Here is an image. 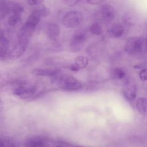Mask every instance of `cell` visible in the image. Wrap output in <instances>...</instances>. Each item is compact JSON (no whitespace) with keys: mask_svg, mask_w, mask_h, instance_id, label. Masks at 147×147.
I'll list each match as a JSON object with an SVG mask.
<instances>
[{"mask_svg":"<svg viewBox=\"0 0 147 147\" xmlns=\"http://www.w3.org/2000/svg\"><path fill=\"white\" fill-rule=\"evenodd\" d=\"M2 107H3V105H2V100L0 99V112L2 111Z\"/></svg>","mask_w":147,"mask_h":147,"instance_id":"f546056e","label":"cell"},{"mask_svg":"<svg viewBox=\"0 0 147 147\" xmlns=\"http://www.w3.org/2000/svg\"><path fill=\"white\" fill-rule=\"evenodd\" d=\"M39 86L29 83H20L13 90V94L20 99H27L37 95L39 91Z\"/></svg>","mask_w":147,"mask_h":147,"instance_id":"7a4b0ae2","label":"cell"},{"mask_svg":"<svg viewBox=\"0 0 147 147\" xmlns=\"http://www.w3.org/2000/svg\"><path fill=\"white\" fill-rule=\"evenodd\" d=\"M49 140L42 136H36L27 140L26 145L32 147H42L48 145Z\"/></svg>","mask_w":147,"mask_h":147,"instance_id":"ba28073f","label":"cell"},{"mask_svg":"<svg viewBox=\"0 0 147 147\" xmlns=\"http://www.w3.org/2000/svg\"><path fill=\"white\" fill-rule=\"evenodd\" d=\"M9 79V75L3 71H0V87L6 85Z\"/></svg>","mask_w":147,"mask_h":147,"instance_id":"603a6c76","label":"cell"},{"mask_svg":"<svg viewBox=\"0 0 147 147\" xmlns=\"http://www.w3.org/2000/svg\"><path fill=\"white\" fill-rule=\"evenodd\" d=\"M140 78L142 81L147 80V68H144L141 70L139 74Z\"/></svg>","mask_w":147,"mask_h":147,"instance_id":"d4e9b609","label":"cell"},{"mask_svg":"<svg viewBox=\"0 0 147 147\" xmlns=\"http://www.w3.org/2000/svg\"><path fill=\"white\" fill-rule=\"evenodd\" d=\"M10 11L13 13V14H20L23 11V7L17 2L10 1Z\"/></svg>","mask_w":147,"mask_h":147,"instance_id":"ac0fdd59","label":"cell"},{"mask_svg":"<svg viewBox=\"0 0 147 147\" xmlns=\"http://www.w3.org/2000/svg\"><path fill=\"white\" fill-rule=\"evenodd\" d=\"M124 32V28L123 26L119 23L114 24L110 29V34L115 38L120 37Z\"/></svg>","mask_w":147,"mask_h":147,"instance_id":"5bb4252c","label":"cell"},{"mask_svg":"<svg viewBox=\"0 0 147 147\" xmlns=\"http://www.w3.org/2000/svg\"><path fill=\"white\" fill-rule=\"evenodd\" d=\"M89 3L92 5H98L104 2L105 0H86Z\"/></svg>","mask_w":147,"mask_h":147,"instance_id":"4316f807","label":"cell"},{"mask_svg":"<svg viewBox=\"0 0 147 147\" xmlns=\"http://www.w3.org/2000/svg\"><path fill=\"white\" fill-rule=\"evenodd\" d=\"M3 36V30H2V29L0 28V38L1 37H2Z\"/></svg>","mask_w":147,"mask_h":147,"instance_id":"f1b7e54d","label":"cell"},{"mask_svg":"<svg viewBox=\"0 0 147 147\" xmlns=\"http://www.w3.org/2000/svg\"><path fill=\"white\" fill-rule=\"evenodd\" d=\"M80 0H60L61 2L68 6H74L77 5Z\"/></svg>","mask_w":147,"mask_h":147,"instance_id":"cb8c5ba5","label":"cell"},{"mask_svg":"<svg viewBox=\"0 0 147 147\" xmlns=\"http://www.w3.org/2000/svg\"><path fill=\"white\" fill-rule=\"evenodd\" d=\"M46 33L49 38L52 40H56L59 36L60 28L55 23H49L46 27Z\"/></svg>","mask_w":147,"mask_h":147,"instance_id":"30bf717a","label":"cell"},{"mask_svg":"<svg viewBox=\"0 0 147 147\" xmlns=\"http://www.w3.org/2000/svg\"><path fill=\"white\" fill-rule=\"evenodd\" d=\"M36 27L34 25L26 22L18 31V39L29 40L30 37L33 34Z\"/></svg>","mask_w":147,"mask_h":147,"instance_id":"52a82bcc","label":"cell"},{"mask_svg":"<svg viewBox=\"0 0 147 147\" xmlns=\"http://www.w3.org/2000/svg\"><path fill=\"white\" fill-rule=\"evenodd\" d=\"M86 34L84 32L80 30L76 32L69 42V47L72 51L79 52L83 49L86 41Z\"/></svg>","mask_w":147,"mask_h":147,"instance_id":"5b68a950","label":"cell"},{"mask_svg":"<svg viewBox=\"0 0 147 147\" xmlns=\"http://www.w3.org/2000/svg\"><path fill=\"white\" fill-rule=\"evenodd\" d=\"M45 0H27L28 4L30 6H36L41 4Z\"/></svg>","mask_w":147,"mask_h":147,"instance_id":"484cf974","label":"cell"},{"mask_svg":"<svg viewBox=\"0 0 147 147\" xmlns=\"http://www.w3.org/2000/svg\"><path fill=\"white\" fill-rule=\"evenodd\" d=\"M83 20V15L79 11L72 10L67 13L62 18L63 25L67 28H75L79 26Z\"/></svg>","mask_w":147,"mask_h":147,"instance_id":"3957f363","label":"cell"},{"mask_svg":"<svg viewBox=\"0 0 147 147\" xmlns=\"http://www.w3.org/2000/svg\"><path fill=\"white\" fill-rule=\"evenodd\" d=\"M90 32L95 35H99L102 33V28L98 22L93 23L90 27Z\"/></svg>","mask_w":147,"mask_h":147,"instance_id":"ffe728a7","label":"cell"},{"mask_svg":"<svg viewBox=\"0 0 147 147\" xmlns=\"http://www.w3.org/2000/svg\"><path fill=\"white\" fill-rule=\"evenodd\" d=\"M10 11V1L0 0V17H3Z\"/></svg>","mask_w":147,"mask_h":147,"instance_id":"9a60e30c","label":"cell"},{"mask_svg":"<svg viewBox=\"0 0 147 147\" xmlns=\"http://www.w3.org/2000/svg\"><path fill=\"white\" fill-rule=\"evenodd\" d=\"M52 78L51 82L52 83L65 90L75 91L82 87L80 82L75 77L68 75H61L60 72Z\"/></svg>","mask_w":147,"mask_h":147,"instance_id":"6da1fadb","label":"cell"},{"mask_svg":"<svg viewBox=\"0 0 147 147\" xmlns=\"http://www.w3.org/2000/svg\"><path fill=\"white\" fill-rule=\"evenodd\" d=\"M20 20V14H13L7 20V23L10 26L16 25Z\"/></svg>","mask_w":147,"mask_h":147,"instance_id":"44dd1931","label":"cell"},{"mask_svg":"<svg viewBox=\"0 0 147 147\" xmlns=\"http://www.w3.org/2000/svg\"><path fill=\"white\" fill-rule=\"evenodd\" d=\"M144 47V40L141 37L129 38L125 46V51L129 55H136L141 53Z\"/></svg>","mask_w":147,"mask_h":147,"instance_id":"277c9868","label":"cell"},{"mask_svg":"<svg viewBox=\"0 0 147 147\" xmlns=\"http://www.w3.org/2000/svg\"><path fill=\"white\" fill-rule=\"evenodd\" d=\"M88 63V58L83 56H79L75 59V64L79 69L85 68L87 65Z\"/></svg>","mask_w":147,"mask_h":147,"instance_id":"e0dca14e","label":"cell"},{"mask_svg":"<svg viewBox=\"0 0 147 147\" xmlns=\"http://www.w3.org/2000/svg\"><path fill=\"white\" fill-rule=\"evenodd\" d=\"M2 146V138H1L0 137V147Z\"/></svg>","mask_w":147,"mask_h":147,"instance_id":"4dcf8cb0","label":"cell"},{"mask_svg":"<svg viewBox=\"0 0 147 147\" xmlns=\"http://www.w3.org/2000/svg\"><path fill=\"white\" fill-rule=\"evenodd\" d=\"M136 92L137 89L135 84L129 80H127L125 84L123 90V94L125 98L127 100L133 101L136 96Z\"/></svg>","mask_w":147,"mask_h":147,"instance_id":"9c48e42d","label":"cell"},{"mask_svg":"<svg viewBox=\"0 0 147 147\" xmlns=\"http://www.w3.org/2000/svg\"><path fill=\"white\" fill-rule=\"evenodd\" d=\"M60 71L59 69H43V68H35L32 71V74L36 76H50L52 77L58 73Z\"/></svg>","mask_w":147,"mask_h":147,"instance_id":"7c38bea8","label":"cell"},{"mask_svg":"<svg viewBox=\"0 0 147 147\" xmlns=\"http://www.w3.org/2000/svg\"><path fill=\"white\" fill-rule=\"evenodd\" d=\"M68 68L69 69H71V71H78L79 68L75 65V64H71L69 67H68Z\"/></svg>","mask_w":147,"mask_h":147,"instance_id":"83f0119b","label":"cell"},{"mask_svg":"<svg viewBox=\"0 0 147 147\" xmlns=\"http://www.w3.org/2000/svg\"><path fill=\"white\" fill-rule=\"evenodd\" d=\"M29 40L18 39L17 43L9 51L8 56L11 59H16L20 57L26 51L28 47Z\"/></svg>","mask_w":147,"mask_h":147,"instance_id":"8992f818","label":"cell"},{"mask_svg":"<svg viewBox=\"0 0 147 147\" xmlns=\"http://www.w3.org/2000/svg\"><path fill=\"white\" fill-rule=\"evenodd\" d=\"M114 76L117 79H122L125 76V71L120 68H115L114 70Z\"/></svg>","mask_w":147,"mask_h":147,"instance_id":"7402d4cb","label":"cell"},{"mask_svg":"<svg viewBox=\"0 0 147 147\" xmlns=\"http://www.w3.org/2000/svg\"><path fill=\"white\" fill-rule=\"evenodd\" d=\"M8 47V41L5 36H3L0 38V59L3 58L6 55Z\"/></svg>","mask_w":147,"mask_h":147,"instance_id":"2e32d148","label":"cell"},{"mask_svg":"<svg viewBox=\"0 0 147 147\" xmlns=\"http://www.w3.org/2000/svg\"><path fill=\"white\" fill-rule=\"evenodd\" d=\"M100 13L105 21H111L114 17L115 10L111 5L106 4L102 6L100 9Z\"/></svg>","mask_w":147,"mask_h":147,"instance_id":"8fae6325","label":"cell"},{"mask_svg":"<svg viewBox=\"0 0 147 147\" xmlns=\"http://www.w3.org/2000/svg\"><path fill=\"white\" fill-rule=\"evenodd\" d=\"M137 111L142 115L147 116V98H140L136 101Z\"/></svg>","mask_w":147,"mask_h":147,"instance_id":"4fadbf2b","label":"cell"},{"mask_svg":"<svg viewBox=\"0 0 147 147\" xmlns=\"http://www.w3.org/2000/svg\"><path fill=\"white\" fill-rule=\"evenodd\" d=\"M18 146H20L18 142L14 139L2 138V146L15 147Z\"/></svg>","mask_w":147,"mask_h":147,"instance_id":"d6986e66","label":"cell"}]
</instances>
